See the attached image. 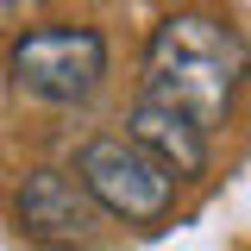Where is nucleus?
Here are the masks:
<instances>
[{"label": "nucleus", "mask_w": 251, "mask_h": 251, "mask_svg": "<svg viewBox=\"0 0 251 251\" xmlns=\"http://www.w3.org/2000/svg\"><path fill=\"white\" fill-rule=\"evenodd\" d=\"M245 75H251L245 38L214 13H170L145 44V100L176 107L207 138L232 120Z\"/></svg>", "instance_id": "1"}, {"label": "nucleus", "mask_w": 251, "mask_h": 251, "mask_svg": "<svg viewBox=\"0 0 251 251\" xmlns=\"http://www.w3.org/2000/svg\"><path fill=\"white\" fill-rule=\"evenodd\" d=\"M13 88L44 107H82L107 82V38L94 25H31L6 50Z\"/></svg>", "instance_id": "2"}, {"label": "nucleus", "mask_w": 251, "mask_h": 251, "mask_svg": "<svg viewBox=\"0 0 251 251\" xmlns=\"http://www.w3.org/2000/svg\"><path fill=\"white\" fill-rule=\"evenodd\" d=\"M75 176L94 195V207L126 220V226H157L176 207V176L145 145H132L126 132H94L75 157Z\"/></svg>", "instance_id": "3"}, {"label": "nucleus", "mask_w": 251, "mask_h": 251, "mask_svg": "<svg viewBox=\"0 0 251 251\" xmlns=\"http://www.w3.org/2000/svg\"><path fill=\"white\" fill-rule=\"evenodd\" d=\"M13 214L44 245H88L100 232V207H94V195L82 188L75 170H31L13 195Z\"/></svg>", "instance_id": "4"}, {"label": "nucleus", "mask_w": 251, "mask_h": 251, "mask_svg": "<svg viewBox=\"0 0 251 251\" xmlns=\"http://www.w3.org/2000/svg\"><path fill=\"white\" fill-rule=\"evenodd\" d=\"M126 138L145 145L176 182L207 170V132L195 120H182L176 107H163V100H145V94H138V107H132V120H126Z\"/></svg>", "instance_id": "5"}, {"label": "nucleus", "mask_w": 251, "mask_h": 251, "mask_svg": "<svg viewBox=\"0 0 251 251\" xmlns=\"http://www.w3.org/2000/svg\"><path fill=\"white\" fill-rule=\"evenodd\" d=\"M31 6H38V0H0V31H6V25H13V19H25V13H31Z\"/></svg>", "instance_id": "6"}]
</instances>
